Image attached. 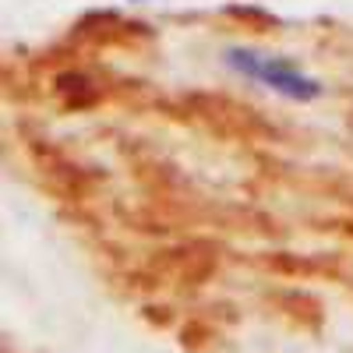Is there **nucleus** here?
<instances>
[{
	"label": "nucleus",
	"instance_id": "obj_1",
	"mask_svg": "<svg viewBox=\"0 0 353 353\" xmlns=\"http://www.w3.org/2000/svg\"><path fill=\"white\" fill-rule=\"evenodd\" d=\"M219 64L230 74H237L241 81L261 85L265 92H272L286 103H297V106H311L325 96L321 78L304 71L297 61H290L286 53H272V50L248 46V43H230L219 53Z\"/></svg>",
	"mask_w": 353,
	"mask_h": 353
},
{
	"label": "nucleus",
	"instance_id": "obj_2",
	"mask_svg": "<svg viewBox=\"0 0 353 353\" xmlns=\"http://www.w3.org/2000/svg\"><path fill=\"white\" fill-rule=\"evenodd\" d=\"M131 4H149V0H131Z\"/></svg>",
	"mask_w": 353,
	"mask_h": 353
}]
</instances>
